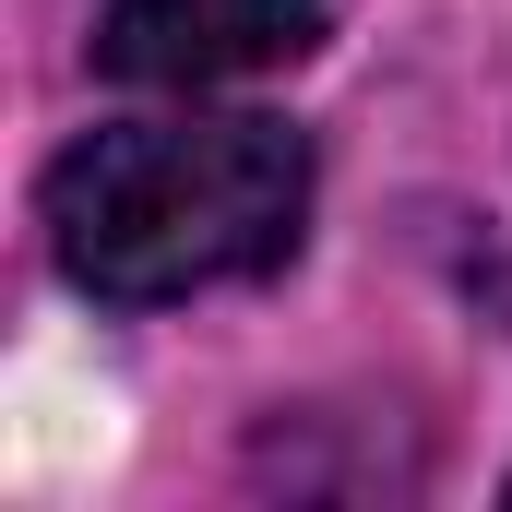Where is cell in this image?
<instances>
[{"instance_id":"1","label":"cell","mask_w":512,"mask_h":512,"mask_svg":"<svg viewBox=\"0 0 512 512\" xmlns=\"http://www.w3.org/2000/svg\"><path fill=\"white\" fill-rule=\"evenodd\" d=\"M48 262L96 310H167L203 286L274 274L310 227V143L286 120H120L84 131L48 191Z\"/></svg>"},{"instance_id":"2","label":"cell","mask_w":512,"mask_h":512,"mask_svg":"<svg viewBox=\"0 0 512 512\" xmlns=\"http://www.w3.org/2000/svg\"><path fill=\"white\" fill-rule=\"evenodd\" d=\"M334 48V0H108L96 72L155 84V96H215V84H274Z\"/></svg>"}]
</instances>
